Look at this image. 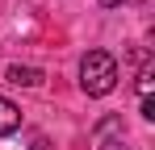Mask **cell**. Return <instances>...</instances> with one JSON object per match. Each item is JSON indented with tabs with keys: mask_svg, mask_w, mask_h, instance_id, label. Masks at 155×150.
<instances>
[{
	"mask_svg": "<svg viewBox=\"0 0 155 150\" xmlns=\"http://www.w3.org/2000/svg\"><path fill=\"white\" fill-rule=\"evenodd\" d=\"M17 129H21V108H17L8 96H0V138L17 133Z\"/></svg>",
	"mask_w": 155,
	"mask_h": 150,
	"instance_id": "2",
	"label": "cell"
},
{
	"mask_svg": "<svg viewBox=\"0 0 155 150\" xmlns=\"http://www.w3.org/2000/svg\"><path fill=\"white\" fill-rule=\"evenodd\" d=\"M97 150H130V146H122V142H101Z\"/></svg>",
	"mask_w": 155,
	"mask_h": 150,
	"instance_id": "6",
	"label": "cell"
},
{
	"mask_svg": "<svg viewBox=\"0 0 155 150\" xmlns=\"http://www.w3.org/2000/svg\"><path fill=\"white\" fill-rule=\"evenodd\" d=\"M151 79H155V67L147 63V67L138 71V100H143V96H151Z\"/></svg>",
	"mask_w": 155,
	"mask_h": 150,
	"instance_id": "4",
	"label": "cell"
},
{
	"mask_svg": "<svg viewBox=\"0 0 155 150\" xmlns=\"http://www.w3.org/2000/svg\"><path fill=\"white\" fill-rule=\"evenodd\" d=\"M143 117H147V121H155V100H151V96H143Z\"/></svg>",
	"mask_w": 155,
	"mask_h": 150,
	"instance_id": "5",
	"label": "cell"
},
{
	"mask_svg": "<svg viewBox=\"0 0 155 150\" xmlns=\"http://www.w3.org/2000/svg\"><path fill=\"white\" fill-rule=\"evenodd\" d=\"M80 88L84 96H109L117 88V58L109 50H88L80 58Z\"/></svg>",
	"mask_w": 155,
	"mask_h": 150,
	"instance_id": "1",
	"label": "cell"
},
{
	"mask_svg": "<svg viewBox=\"0 0 155 150\" xmlns=\"http://www.w3.org/2000/svg\"><path fill=\"white\" fill-rule=\"evenodd\" d=\"M4 79H8V83H21V88H38L46 75L38 71V67H21V63H13V67L4 71Z\"/></svg>",
	"mask_w": 155,
	"mask_h": 150,
	"instance_id": "3",
	"label": "cell"
},
{
	"mask_svg": "<svg viewBox=\"0 0 155 150\" xmlns=\"http://www.w3.org/2000/svg\"><path fill=\"white\" fill-rule=\"evenodd\" d=\"M29 150H46V138L38 133V138H34V146H29Z\"/></svg>",
	"mask_w": 155,
	"mask_h": 150,
	"instance_id": "7",
	"label": "cell"
},
{
	"mask_svg": "<svg viewBox=\"0 0 155 150\" xmlns=\"http://www.w3.org/2000/svg\"><path fill=\"white\" fill-rule=\"evenodd\" d=\"M101 4L105 8H117V4H126V0H101Z\"/></svg>",
	"mask_w": 155,
	"mask_h": 150,
	"instance_id": "8",
	"label": "cell"
}]
</instances>
